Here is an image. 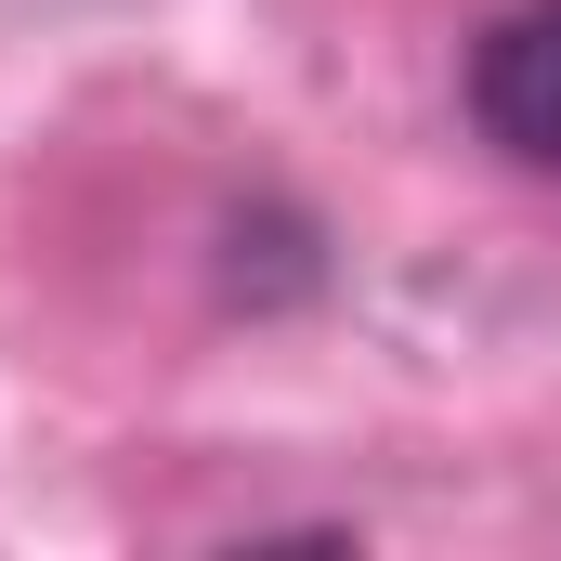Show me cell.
I'll return each mask as SVG.
<instances>
[{"mask_svg":"<svg viewBox=\"0 0 561 561\" xmlns=\"http://www.w3.org/2000/svg\"><path fill=\"white\" fill-rule=\"evenodd\" d=\"M470 118L510 170L561 183V0H510L470 39Z\"/></svg>","mask_w":561,"mask_h":561,"instance_id":"6da1fadb","label":"cell"}]
</instances>
